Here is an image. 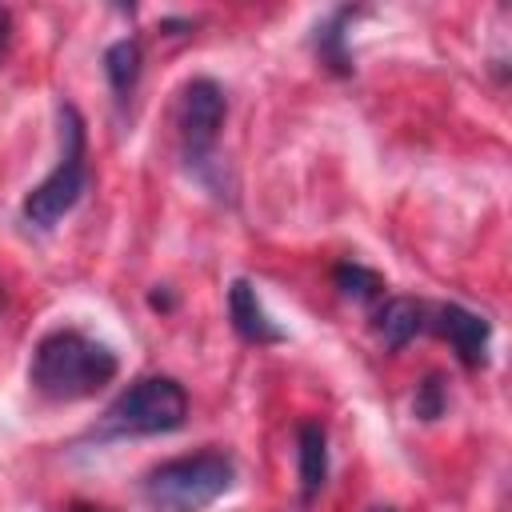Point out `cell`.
Returning a JSON list of instances; mask_svg holds the SVG:
<instances>
[{
	"label": "cell",
	"mask_w": 512,
	"mask_h": 512,
	"mask_svg": "<svg viewBox=\"0 0 512 512\" xmlns=\"http://www.w3.org/2000/svg\"><path fill=\"white\" fill-rule=\"evenodd\" d=\"M420 328H424V304L412 300V296H392V300H384L380 312H376V332H380V340H384L392 352H400Z\"/></svg>",
	"instance_id": "obj_9"
},
{
	"label": "cell",
	"mask_w": 512,
	"mask_h": 512,
	"mask_svg": "<svg viewBox=\"0 0 512 512\" xmlns=\"http://www.w3.org/2000/svg\"><path fill=\"white\" fill-rule=\"evenodd\" d=\"M368 512H396V508H388V504H384V508H368Z\"/></svg>",
	"instance_id": "obj_16"
},
{
	"label": "cell",
	"mask_w": 512,
	"mask_h": 512,
	"mask_svg": "<svg viewBox=\"0 0 512 512\" xmlns=\"http://www.w3.org/2000/svg\"><path fill=\"white\" fill-rule=\"evenodd\" d=\"M232 480H236L232 456L204 448V452L156 464L144 476V496L160 512H204L208 504H216L232 488Z\"/></svg>",
	"instance_id": "obj_2"
},
{
	"label": "cell",
	"mask_w": 512,
	"mask_h": 512,
	"mask_svg": "<svg viewBox=\"0 0 512 512\" xmlns=\"http://www.w3.org/2000/svg\"><path fill=\"white\" fill-rule=\"evenodd\" d=\"M444 408H448V388H444V376H440V372H428V376L416 384L412 412H416L420 420H436V416H444Z\"/></svg>",
	"instance_id": "obj_13"
},
{
	"label": "cell",
	"mask_w": 512,
	"mask_h": 512,
	"mask_svg": "<svg viewBox=\"0 0 512 512\" xmlns=\"http://www.w3.org/2000/svg\"><path fill=\"white\" fill-rule=\"evenodd\" d=\"M8 44H12V12L0 8V60L8 56Z\"/></svg>",
	"instance_id": "obj_14"
},
{
	"label": "cell",
	"mask_w": 512,
	"mask_h": 512,
	"mask_svg": "<svg viewBox=\"0 0 512 512\" xmlns=\"http://www.w3.org/2000/svg\"><path fill=\"white\" fill-rule=\"evenodd\" d=\"M332 276H336V288H340L348 300H372V296H380V288H384L380 272H372V268H364V264H356V260L336 264Z\"/></svg>",
	"instance_id": "obj_12"
},
{
	"label": "cell",
	"mask_w": 512,
	"mask_h": 512,
	"mask_svg": "<svg viewBox=\"0 0 512 512\" xmlns=\"http://www.w3.org/2000/svg\"><path fill=\"white\" fill-rule=\"evenodd\" d=\"M296 460H300V496L312 500L328 480V432L316 420L296 428Z\"/></svg>",
	"instance_id": "obj_8"
},
{
	"label": "cell",
	"mask_w": 512,
	"mask_h": 512,
	"mask_svg": "<svg viewBox=\"0 0 512 512\" xmlns=\"http://www.w3.org/2000/svg\"><path fill=\"white\" fill-rule=\"evenodd\" d=\"M120 372L116 352L104 340H92L76 328L48 332L28 364V384L56 404H72L84 396H96L104 384H112Z\"/></svg>",
	"instance_id": "obj_1"
},
{
	"label": "cell",
	"mask_w": 512,
	"mask_h": 512,
	"mask_svg": "<svg viewBox=\"0 0 512 512\" xmlns=\"http://www.w3.org/2000/svg\"><path fill=\"white\" fill-rule=\"evenodd\" d=\"M224 116H228V96H224V88L212 76H192L180 88L176 128H180V148H184V160L188 164L200 168L212 156L216 136L224 128Z\"/></svg>",
	"instance_id": "obj_5"
},
{
	"label": "cell",
	"mask_w": 512,
	"mask_h": 512,
	"mask_svg": "<svg viewBox=\"0 0 512 512\" xmlns=\"http://www.w3.org/2000/svg\"><path fill=\"white\" fill-rule=\"evenodd\" d=\"M352 16V8H340V12H332V20L324 24V28H316V52H320V60L332 68V72H340V76H348L352 72V56L344 52V32H340V24Z\"/></svg>",
	"instance_id": "obj_11"
},
{
	"label": "cell",
	"mask_w": 512,
	"mask_h": 512,
	"mask_svg": "<svg viewBox=\"0 0 512 512\" xmlns=\"http://www.w3.org/2000/svg\"><path fill=\"white\" fill-rule=\"evenodd\" d=\"M228 320H232V328H236V336L240 340H248V344H280L284 340V332L272 324V316L264 312V304H260V296H256V288H252V280H232V288H228Z\"/></svg>",
	"instance_id": "obj_7"
},
{
	"label": "cell",
	"mask_w": 512,
	"mask_h": 512,
	"mask_svg": "<svg viewBox=\"0 0 512 512\" xmlns=\"http://www.w3.org/2000/svg\"><path fill=\"white\" fill-rule=\"evenodd\" d=\"M88 148H84V116L72 104H60V156L56 168L24 196V220L36 228H56L88 188Z\"/></svg>",
	"instance_id": "obj_3"
},
{
	"label": "cell",
	"mask_w": 512,
	"mask_h": 512,
	"mask_svg": "<svg viewBox=\"0 0 512 512\" xmlns=\"http://www.w3.org/2000/svg\"><path fill=\"white\" fill-rule=\"evenodd\" d=\"M140 72H144L140 40L124 36V40H116V44H108V48H104V76H108V84H112L116 100H128V96H132V88H136Z\"/></svg>",
	"instance_id": "obj_10"
},
{
	"label": "cell",
	"mask_w": 512,
	"mask_h": 512,
	"mask_svg": "<svg viewBox=\"0 0 512 512\" xmlns=\"http://www.w3.org/2000/svg\"><path fill=\"white\" fill-rule=\"evenodd\" d=\"M188 420V392L172 376H140L104 412L112 436H156L176 432Z\"/></svg>",
	"instance_id": "obj_4"
},
{
	"label": "cell",
	"mask_w": 512,
	"mask_h": 512,
	"mask_svg": "<svg viewBox=\"0 0 512 512\" xmlns=\"http://www.w3.org/2000/svg\"><path fill=\"white\" fill-rule=\"evenodd\" d=\"M424 324H432L436 336H444V340L452 344V352L460 356L464 368H480V364L488 360L492 324H488L480 312H472V308H464V304H440V308L432 312V320H424Z\"/></svg>",
	"instance_id": "obj_6"
},
{
	"label": "cell",
	"mask_w": 512,
	"mask_h": 512,
	"mask_svg": "<svg viewBox=\"0 0 512 512\" xmlns=\"http://www.w3.org/2000/svg\"><path fill=\"white\" fill-rule=\"evenodd\" d=\"M68 512H96V508H88V504H72Z\"/></svg>",
	"instance_id": "obj_15"
}]
</instances>
